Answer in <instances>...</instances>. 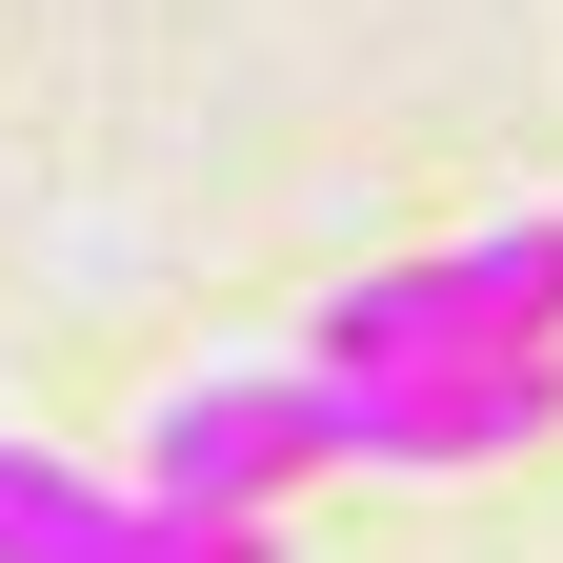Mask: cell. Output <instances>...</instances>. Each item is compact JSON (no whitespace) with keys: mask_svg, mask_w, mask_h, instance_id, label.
Instances as JSON below:
<instances>
[{"mask_svg":"<svg viewBox=\"0 0 563 563\" xmlns=\"http://www.w3.org/2000/svg\"><path fill=\"white\" fill-rule=\"evenodd\" d=\"M322 463H363L342 363H222V383H162V422H141V504H181V523H262Z\"/></svg>","mask_w":563,"mask_h":563,"instance_id":"6da1fadb","label":"cell"},{"mask_svg":"<svg viewBox=\"0 0 563 563\" xmlns=\"http://www.w3.org/2000/svg\"><path fill=\"white\" fill-rule=\"evenodd\" d=\"M0 563H162V504L60 443H0Z\"/></svg>","mask_w":563,"mask_h":563,"instance_id":"7a4b0ae2","label":"cell"},{"mask_svg":"<svg viewBox=\"0 0 563 563\" xmlns=\"http://www.w3.org/2000/svg\"><path fill=\"white\" fill-rule=\"evenodd\" d=\"M463 282H483V322H504V342H563V201L483 222V242H463Z\"/></svg>","mask_w":563,"mask_h":563,"instance_id":"3957f363","label":"cell"}]
</instances>
